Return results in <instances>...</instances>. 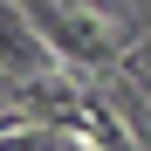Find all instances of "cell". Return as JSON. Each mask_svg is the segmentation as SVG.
Masks as SVG:
<instances>
[{"mask_svg": "<svg viewBox=\"0 0 151 151\" xmlns=\"http://www.w3.org/2000/svg\"><path fill=\"white\" fill-rule=\"evenodd\" d=\"M21 14L41 28V48L62 55V62H117V55H124L117 28H103V21L83 14L76 0H62V7H48V0H21Z\"/></svg>", "mask_w": 151, "mask_h": 151, "instance_id": "cell-1", "label": "cell"}]
</instances>
